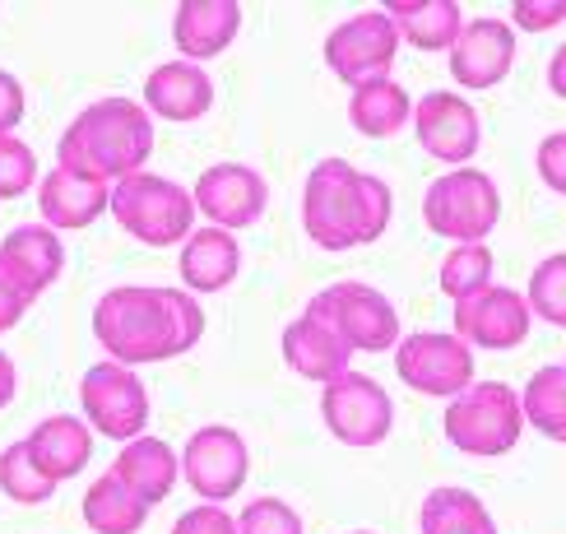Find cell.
Returning <instances> with one entry per match:
<instances>
[{
    "instance_id": "6da1fadb",
    "label": "cell",
    "mask_w": 566,
    "mask_h": 534,
    "mask_svg": "<svg viewBox=\"0 0 566 534\" xmlns=\"http://www.w3.org/2000/svg\"><path fill=\"white\" fill-rule=\"evenodd\" d=\"M93 339L122 367L181 358L205 339L200 297L186 289L158 284H122L107 289L93 307Z\"/></svg>"
},
{
    "instance_id": "7a4b0ae2",
    "label": "cell",
    "mask_w": 566,
    "mask_h": 534,
    "mask_svg": "<svg viewBox=\"0 0 566 534\" xmlns=\"http://www.w3.org/2000/svg\"><path fill=\"white\" fill-rule=\"evenodd\" d=\"M395 196L390 186L353 168L348 158H321L302 186V228L321 251L371 247L390 228Z\"/></svg>"
},
{
    "instance_id": "3957f363",
    "label": "cell",
    "mask_w": 566,
    "mask_h": 534,
    "mask_svg": "<svg viewBox=\"0 0 566 534\" xmlns=\"http://www.w3.org/2000/svg\"><path fill=\"white\" fill-rule=\"evenodd\" d=\"M149 154H154V116L145 112V103L122 98V93L88 103L56 139V168L103 186L145 172Z\"/></svg>"
},
{
    "instance_id": "277c9868",
    "label": "cell",
    "mask_w": 566,
    "mask_h": 534,
    "mask_svg": "<svg viewBox=\"0 0 566 534\" xmlns=\"http://www.w3.org/2000/svg\"><path fill=\"white\" fill-rule=\"evenodd\" d=\"M441 428L460 456H474V460L511 456L525 437L521 390H511L506 381H474L464 395H455L446 405Z\"/></svg>"
},
{
    "instance_id": "5b68a950",
    "label": "cell",
    "mask_w": 566,
    "mask_h": 534,
    "mask_svg": "<svg viewBox=\"0 0 566 534\" xmlns=\"http://www.w3.org/2000/svg\"><path fill=\"white\" fill-rule=\"evenodd\" d=\"M107 214L122 223V232H130V238L145 247H181L200 219L196 196L186 191V186H177L172 177H158L149 168L112 186Z\"/></svg>"
},
{
    "instance_id": "8992f818",
    "label": "cell",
    "mask_w": 566,
    "mask_h": 534,
    "mask_svg": "<svg viewBox=\"0 0 566 534\" xmlns=\"http://www.w3.org/2000/svg\"><path fill=\"white\" fill-rule=\"evenodd\" d=\"M422 223L451 247L488 242V232L502 223V191L483 168H451L422 191Z\"/></svg>"
},
{
    "instance_id": "52a82bcc",
    "label": "cell",
    "mask_w": 566,
    "mask_h": 534,
    "mask_svg": "<svg viewBox=\"0 0 566 534\" xmlns=\"http://www.w3.org/2000/svg\"><path fill=\"white\" fill-rule=\"evenodd\" d=\"M302 312L325 321L353 354H386V348H395L405 339L395 302L381 289L363 284V279H339V284L321 289Z\"/></svg>"
},
{
    "instance_id": "ba28073f",
    "label": "cell",
    "mask_w": 566,
    "mask_h": 534,
    "mask_svg": "<svg viewBox=\"0 0 566 534\" xmlns=\"http://www.w3.org/2000/svg\"><path fill=\"white\" fill-rule=\"evenodd\" d=\"M80 418L93 428V437L107 441H135L149 428V386L139 381L135 367L122 363H93L80 377Z\"/></svg>"
},
{
    "instance_id": "9c48e42d",
    "label": "cell",
    "mask_w": 566,
    "mask_h": 534,
    "mask_svg": "<svg viewBox=\"0 0 566 534\" xmlns=\"http://www.w3.org/2000/svg\"><path fill=\"white\" fill-rule=\"evenodd\" d=\"M474 348H469L460 335L451 331H418L405 335L395 344V371L409 390L428 395V400H446L451 405L455 395H464L474 386Z\"/></svg>"
},
{
    "instance_id": "30bf717a",
    "label": "cell",
    "mask_w": 566,
    "mask_h": 534,
    "mask_svg": "<svg viewBox=\"0 0 566 534\" xmlns=\"http://www.w3.org/2000/svg\"><path fill=\"white\" fill-rule=\"evenodd\" d=\"M321 418L335 441L371 451L395 432V400L367 371H344L339 381L321 386Z\"/></svg>"
},
{
    "instance_id": "8fae6325",
    "label": "cell",
    "mask_w": 566,
    "mask_h": 534,
    "mask_svg": "<svg viewBox=\"0 0 566 534\" xmlns=\"http://www.w3.org/2000/svg\"><path fill=\"white\" fill-rule=\"evenodd\" d=\"M399 46L405 42H399L386 10H358L325 33V65L335 80L358 88L371 80H390Z\"/></svg>"
},
{
    "instance_id": "7c38bea8",
    "label": "cell",
    "mask_w": 566,
    "mask_h": 534,
    "mask_svg": "<svg viewBox=\"0 0 566 534\" xmlns=\"http://www.w3.org/2000/svg\"><path fill=\"white\" fill-rule=\"evenodd\" d=\"M251 474V451L247 437L228 423H205L186 437L181 447V479L191 483V493L209 506H223L242 493Z\"/></svg>"
},
{
    "instance_id": "4fadbf2b",
    "label": "cell",
    "mask_w": 566,
    "mask_h": 534,
    "mask_svg": "<svg viewBox=\"0 0 566 534\" xmlns=\"http://www.w3.org/2000/svg\"><path fill=\"white\" fill-rule=\"evenodd\" d=\"M196 196V214L209 228L223 232H242L255 228L270 209V181L251 168V163H209L200 181L191 186Z\"/></svg>"
},
{
    "instance_id": "5bb4252c",
    "label": "cell",
    "mask_w": 566,
    "mask_h": 534,
    "mask_svg": "<svg viewBox=\"0 0 566 534\" xmlns=\"http://www.w3.org/2000/svg\"><path fill=\"white\" fill-rule=\"evenodd\" d=\"M534 331V312L521 289L506 284H488L474 297L455 302L451 316V335H460L469 348H492V354H506V348H521Z\"/></svg>"
},
{
    "instance_id": "9a60e30c",
    "label": "cell",
    "mask_w": 566,
    "mask_h": 534,
    "mask_svg": "<svg viewBox=\"0 0 566 534\" xmlns=\"http://www.w3.org/2000/svg\"><path fill=\"white\" fill-rule=\"evenodd\" d=\"M413 135L422 154H432L446 168H469V158L483 145L479 107L455 88H432L413 103Z\"/></svg>"
},
{
    "instance_id": "2e32d148",
    "label": "cell",
    "mask_w": 566,
    "mask_h": 534,
    "mask_svg": "<svg viewBox=\"0 0 566 534\" xmlns=\"http://www.w3.org/2000/svg\"><path fill=\"white\" fill-rule=\"evenodd\" d=\"M515 65V29L511 19H464V29L451 46V80L469 93L497 88Z\"/></svg>"
},
{
    "instance_id": "e0dca14e",
    "label": "cell",
    "mask_w": 566,
    "mask_h": 534,
    "mask_svg": "<svg viewBox=\"0 0 566 534\" xmlns=\"http://www.w3.org/2000/svg\"><path fill=\"white\" fill-rule=\"evenodd\" d=\"M61 270H65V242H61L56 228L19 223L0 238V274H6L29 302H38L46 289H52L61 279Z\"/></svg>"
},
{
    "instance_id": "ac0fdd59",
    "label": "cell",
    "mask_w": 566,
    "mask_h": 534,
    "mask_svg": "<svg viewBox=\"0 0 566 534\" xmlns=\"http://www.w3.org/2000/svg\"><path fill=\"white\" fill-rule=\"evenodd\" d=\"M242 33V6L238 0H181L172 10V42L177 56L205 65L223 56Z\"/></svg>"
},
{
    "instance_id": "d6986e66",
    "label": "cell",
    "mask_w": 566,
    "mask_h": 534,
    "mask_svg": "<svg viewBox=\"0 0 566 534\" xmlns=\"http://www.w3.org/2000/svg\"><path fill=\"white\" fill-rule=\"evenodd\" d=\"M209 107H214V80H209L205 65H191L177 56L149 70V80H145L149 116H163L172 126H191L200 116H209Z\"/></svg>"
},
{
    "instance_id": "ffe728a7",
    "label": "cell",
    "mask_w": 566,
    "mask_h": 534,
    "mask_svg": "<svg viewBox=\"0 0 566 534\" xmlns=\"http://www.w3.org/2000/svg\"><path fill=\"white\" fill-rule=\"evenodd\" d=\"M279 348H283V363H289L302 381H316V386L339 381L344 371H353V358H358L335 331H329L325 321L306 316V312L297 321L283 325Z\"/></svg>"
},
{
    "instance_id": "44dd1931",
    "label": "cell",
    "mask_w": 566,
    "mask_h": 534,
    "mask_svg": "<svg viewBox=\"0 0 566 534\" xmlns=\"http://www.w3.org/2000/svg\"><path fill=\"white\" fill-rule=\"evenodd\" d=\"M107 205H112V186L75 177L65 168L42 172L38 181V214L56 232H80L88 223H98V214H107Z\"/></svg>"
},
{
    "instance_id": "7402d4cb",
    "label": "cell",
    "mask_w": 566,
    "mask_h": 534,
    "mask_svg": "<svg viewBox=\"0 0 566 534\" xmlns=\"http://www.w3.org/2000/svg\"><path fill=\"white\" fill-rule=\"evenodd\" d=\"M177 270H181V284L186 293H223L232 289V279L242 274V247H238V232H223V228H196L191 238L181 242L177 255Z\"/></svg>"
},
{
    "instance_id": "603a6c76",
    "label": "cell",
    "mask_w": 566,
    "mask_h": 534,
    "mask_svg": "<svg viewBox=\"0 0 566 534\" xmlns=\"http://www.w3.org/2000/svg\"><path fill=\"white\" fill-rule=\"evenodd\" d=\"M23 447L33 451L38 470L52 479V483H65L88 470L93 460V428L84 423L80 413H46L42 423H33V432L23 437Z\"/></svg>"
},
{
    "instance_id": "cb8c5ba5",
    "label": "cell",
    "mask_w": 566,
    "mask_h": 534,
    "mask_svg": "<svg viewBox=\"0 0 566 534\" xmlns=\"http://www.w3.org/2000/svg\"><path fill=\"white\" fill-rule=\"evenodd\" d=\"M112 474L122 479L130 493L154 511L158 502L172 498V488H177V479H181V456H177L163 437H149V432H145V437H135V441H126V447L116 451Z\"/></svg>"
},
{
    "instance_id": "d4e9b609",
    "label": "cell",
    "mask_w": 566,
    "mask_h": 534,
    "mask_svg": "<svg viewBox=\"0 0 566 534\" xmlns=\"http://www.w3.org/2000/svg\"><path fill=\"white\" fill-rule=\"evenodd\" d=\"M386 14L395 23L399 42L418 46V52H446L451 56V46L464 29L460 0H390Z\"/></svg>"
},
{
    "instance_id": "484cf974",
    "label": "cell",
    "mask_w": 566,
    "mask_h": 534,
    "mask_svg": "<svg viewBox=\"0 0 566 534\" xmlns=\"http://www.w3.org/2000/svg\"><path fill=\"white\" fill-rule=\"evenodd\" d=\"M348 126L367 139H390L405 126H413V98L409 88L390 80H371L348 93Z\"/></svg>"
},
{
    "instance_id": "4316f807",
    "label": "cell",
    "mask_w": 566,
    "mask_h": 534,
    "mask_svg": "<svg viewBox=\"0 0 566 534\" xmlns=\"http://www.w3.org/2000/svg\"><path fill=\"white\" fill-rule=\"evenodd\" d=\"M418 530L422 534H502L488 502L479 493H469V488H455V483H441L422 498Z\"/></svg>"
},
{
    "instance_id": "83f0119b",
    "label": "cell",
    "mask_w": 566,
    "mask_h": 534,
    "mask_svg": "<svg viewBox=\"0 0 566 534\" xmlns=\"http://www.w3.org/2000/svg\"><path fill=\"white\" fill-rule=\"evenodd\" d=\"M84 525L93 534H139L149 525V506L107 470V474L93 479L88 493H84Z\"/></svg>"
},
{
    "instance_id": "f1b7e54d",
    "label": "cell",
    "mask_w": 566,
    "mask_h": 534,
    "mask_svg": "<svg viewBox=\"0 0 566 534\" xmlns=\"http://www.w3.org/2000/svg\"><path fill=\"white\" fill-rule=\"evenodd\" d=\"M521 409H525V428L544 432L548 441L566 447V367H538L521 390Z\"/></svg>"
},
{
    "instance_id": "f546056e",
    "label": "cell",
    "mask_w": 566,
    "mask_h": 534,
    "mask_svg": "<svg viewBox=\"0 0 566 534\" xmlns=\"http://www.w3.org/2000/svg\"><path fill=\"white\" fill-rule=\"evenodd\" d=\"M492 270H497V261H492L488 242H464V247H451L441 255L437 284H441V293L451 302H460V297H474L479 289H488Z\"/></svg>"
},
{
    "instance_id": "4dcf8cb0",
    "label": "cell",
    "mask_w": 566,
    "mask_h": 534,
    "mask_svg": "<svg viewBox=\"0 0 566 534\" xmlns=\"http://www.w3.org/2000/svg\"><path fill=\"white\" fill-rule=\"evenodd\" d=\"M0 493L19 506H42L56 493V483L38 470V460L23 441H10V447L0 451Z\"/></svg>"
},
{
    "instance_id": "1f68e13d",
    "label": "cell",
    "mask_w": 566,
    "mask_h": 534,
    "mask_svg": "<svg viewBox=\"0 0 566 534\" xmlns=\"http://www.w3.org/2000/svg\"><path fill=\"white\" fill-rule=\"evenodd\" d=\"M525 302H530L534 321L562 325L566 331V251H553L534 265L530 284H525Z\"/></svg>"
},
{
    "instance_id": "d6a6232c",
    "label": "cell",
    "mask_w": 566,
    "mask_h": 534,
    "mask_svg": "<svg viewBox=\"0 0 566 534\" xmlns=\"http://www.w3.org/2000/svg\"><path fill=\"white\" fill-rule=\"evenodd\" d=\"M38 181H42V172H38V154L29 139L0 135V200H19L23 191H33Z\"/></svg>"
},
{
    "instance_id": "836d02e7",
    "label": "cell",
    "mask_w": 566,
    "mask_h": 534,
    "mask_svg": "<svg viewBox=\"0 0 566 534\" xmlns=\"http://www.w3.org/2000/svg\"><path fill=\"white\" fill-rule=\"evenodd\" d=\"M238 534H306V525L283 498H251L238 511Z\"/></svg>"
},
{
    "instance_id": "e575fe53",
    "label": "cell",
    "mask_w": 566,
    "mask_h": 534,
    "mask_svg": "<svg viewBox=\"0 0 566 534\" xmlns=\"http://www.w3.org/2000/svg\"><path fill=\"white\" fill-rule=\"evenodd\" d=\"M557 23H566V0H515L511 6L515 33H548Z\"/></svg>"
},
{
    "instance_id": "d590c367",
    "label": "cell",
    "mask_w": 566,
    "mask_h": 534,
    "mask_svg": "<svg viewBox=\"0 0 566 534\" xmlns=\"http://www.w3.org/2000/svg\"><path fill=\"white\" fill-rule=\"evenodd\" d=\"M534 168H538V181H544L553 196H566V130H553V135L538 139Z\"/></svg>"
},
{
    "instance_id": "8d00e7d4",
    "label": "cell",
    "mask_w": 566,
    "mask_h": 534,
    "mask_svg": "<svg viewBox=\"0 0 566 534\" xmlns=\"http://www.w3.org/2000/svg\"><path fill=\"white\" fill-rule=\"evenodd\" d=\"M172 534H238V516H232L228 506L200 502V506H191V511H181L177 525H172Z\"/></svg>"
},
{
    "instance_id": "74e56055",
    "label": "cell",
    "mask_w": 566,
    "mask_h": 534,
    "mask_svg": "<svg viewBox=\"0 0 566 534\" xmlns=\"http://www.w3.org/2000/svg\"><path fill=\"white\" fill-rule=\"evenodd\" d=\"M23 112H29V93H23L19 75H10V70L0 65V135H14Z\"/></svg>"
},
{
    "instance_id": "f35d334b",
    "label": "cell",
    "mask_w": 566,
    "mask_h": 534,
    "mask_svg": "<svg viewBox=\"0 0 566 534\" xmlns=\"http://www.w3.org/2000/svg\"><path fill=\"white\" fill-rule=\"evenodd\" d=\"M29 307H33V302H29V297H23V293L14 289L6 274H0V335H6V331H14V325L23 321V312H29Z\"/></svg>"
},
{
    "instance_id": "ab89813d",
    "label": "cell",
    "mask_w": 566,
    "mask_h": 534,
    "mask_svg": "<svg viewBox=\"0 0 566 534\" xmlns=\"http://www.w3.org/2000/svg\"><path fill=\"white\" fill-rule=\"evenodd\" d=\"M14 390H19V371H14V358L6 354V348H0V409H10Z\"/></svg>"
},
{
    "instance_id": "60d3db41",
    "label": "cell",
    "mask_w": 566,
    "mask_h": 534,
    "mask_svg": "<svg viewBox=\"0 0 566 534\" xmlns=\"http://www.w3.org/2000/svg\"><path fill=\"white\" fill-rule=\"evenodd\" d=\"M548 88L557 93V98H566V42L553 52V61H548Z\"/></svg>"
},
{
    "instance_id": "b9f144b4",
    "label": "cell",
    "mask_w": 566,
    "mask_h": 534,
    "mask_svg": "<svg viewBox=\"0 0 566 534\" xmlns=\"http://www.w3.org/2000/svg\"><path fill=\"white\" fill-rule=\"evenodd\" d=\"M348 534H371V530H348Z\"/></svg>"
},
{
    "instance_id": "7bdbcfd3",
    "label": "cell",
    "mask_w": 566,
    "mask_h": 534,
    "mask_svg": "<svg viewBox=\"0 0 566 534\" xmlns=\"http://www.w3.org/2000/svg\"><path fill=\"white\" fill-rule=\"evenodd\" d=\"M562 367H566V358H562Z\"/></svg>"
}]
</instances>
